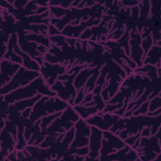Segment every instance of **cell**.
<instances>
[{
	"instance_id": "6da1fadb",
	"label": "cell",
	"mask_w": 161,
	"mask_h": 161,
	"mask_svg": "<svg viewBox=\"0 0 161 161\" xmlns=\"http://www.w3.org/2000/svg\"><path fill=\"white\" fill-rule=\"evenodd\" d=\"M37 91L43 95L49 96L56 95L55 92L50 90L49 86L45 82L43 78L41 76H39L27 86L16 89L15 91L7 94L4 96V102L8 105L20 99L33 96L35 94H36L37 93Z\"/></svg>"
},
{
	"instance_id": "7a4b0ae2",
	"label": "cell",
	"mask_w": 161,
	"mask_h": 161,
	"mask_svg": "<svg viewBox=\"0 0 161 161\" xmlns=\"http://www.w3.org/2000/svg\"><path fill=\"white\" fill-rule=\"evenodd\" d=\"M40 75V74L38 71L26 70L24 67H21L11 81L1 87V94H7L9 92L13 91L14 89L25 86L34 79L39 77Z\"/></svg>"
},
{
	"instance_id": "3957f363",
	"label": "cell",
	"mask_w": 161,
	"mask_h": 161,
	"mask_svg": "<svg viewBox=\"0 0 161 161\" xmlns=\"http://www.w3.org/2000/svg\"><path fill=\"white\" fill-rule=\"evenodd\" d=\"M1 86L3 87L8 82L13 75L16 72V70L21 67V65L16 64H13L8 60L1 61Z\"/></svg>"
},
{
	"instance_id": "277c9868",
	"label": "cell",
	"mask_w": 161,
	"mask_h": 161,
	"mask_svg": "<svg viewBox=\"0 0 161 161\" xmlns=\"http://www.w3.org/2000/svg\"><path fill=\"white\" fill-rule=\"evenodd\" d=\"M92 130V135L90 137V152L91 154L89 155L94 159L99 155V150L101 148V130L93 126L91 127Z\"/></svg>"
}]
</instances>
